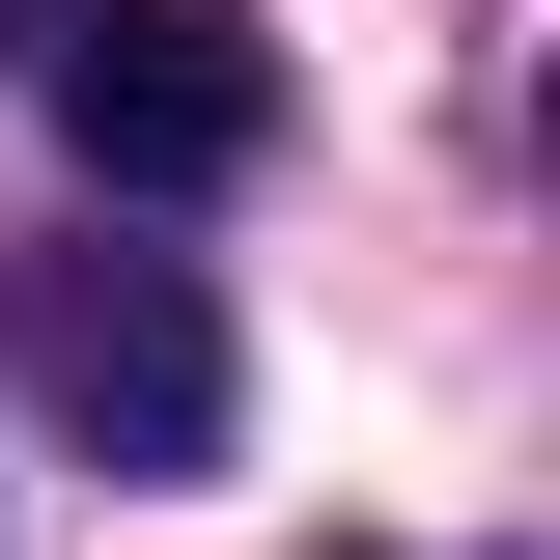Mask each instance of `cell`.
<instances>
[{"instance_id":"6da1fadb","label":"cell","mask_w":560,"mask_h":560,"mask_svg":"<svg viewBox=\"0 0 560 560\" xmlns=\"http://www.w3.org/2000/svg\"><path fill=\"white\" fill-rule=\"evenodd\" d=\"M28 393H57L113 477H197V448H224V308L168 253H57V280H28Z\"/></svg>"},{"instance_id":"7a4b0ae2","label":"cell","mask_w":560,"mask_h":560,"mask_svg":"<svg viewBox=\"0 0 560 560\" xmlns=\"http://www.w3.org/2000/svg\"><path fill=\"white\" fill-rule=\"evenodd\" d=\"M57 140L113 168V197H224L280 140V57L224 28V0H113V28H57Z\"/></svg>"}]
</instances>
